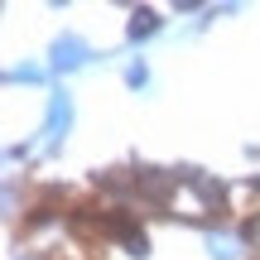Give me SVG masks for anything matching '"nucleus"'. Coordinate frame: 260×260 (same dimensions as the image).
<instances>
[{
    "label": "nucleus",
    "instance_id": "7ed1b4c3",
    "mask_svg": "<svg viewBox=\"0 0 260 260\" xmlns=\"http://www.w3.org/2000/svg\"><path fill=\"white\" fill-rule=\"evenodd\" d=\"M154 29H159V15H154V10H135V15H130V39H135V44H140V39H149Z\"/></svg>",
    "mask_w": 260,
    "mask_h": 260
},
{
    "label": "nucleus",
    "instance_id": "20e7f679",
    "mask_svg": "<svg viewBox=\"0 0 260 260\" xmlns=\"http://www.w3.org/2000/svg\"><path fill=\"white\" fill-rule=\"evenodd\" d=\"M212 255L217 260H236V241H232V236H222V241L212 236Z\"/></svg>",
    "mask_w": 260,
    "mask_h": 260
},
{
    "label": "nucleus",
    "instance_id": "423d86ee",
    "mask_svg": "<svg viewBox=\"0 0 260 260\" xmlns=\"http://www.w3.org/2000/svg\"><path fill=\"white\" fill-rule=\"evenodd\" d=\"M125 77H130V87H145V82H149V68H145V63H130Z\"/></svg>",
    "mask_w": 260,
    "mask_h": 260
},
{
    "label": "nucleus",
    "instance_id": "f257e3e1",
    "mask_svg": "<svg viewBox=\"0 0 260 260\" xmlns=\"http://www.w3.org/2000/svg\"><path fill=\"white\" fill-rule=\"evenodd\" d=\"M82 63H87V44L73 39V34H63L53 44V68H58V73H73V68H82Z\"/></svg>",
    "mask_w": 260,
    "mask_h": 260
},
{
    "label": "nucleus",
    "instance_id": "39448f33",
    "mask_svg": "<svg viewBox=\"0 0 260 260\" xmlns=\"http://www.w3.org/2000/svg\"><path fill=\"white\" fill-rule=\"evenodd\" d=\"M10 82H44V73H39V68H15Z\"/></svg>",
    "mask_w": 260,
    "mask_h": 260
},
{
    "label": "nucleus",
    "instance_id": "f03ea898",
    "mask_svg": "<svg viewBox=\"0 0 260 260\" xmlns=\"http://www.w3.org/2000/svg\"><path fill=\"white\" fill-rule=\"evenodd\" d=\"M68 125H73V102H68V92H58L48 102V135H53V145H58V130L68 135Z\"/></svg>",
    "mask_w": 260,
    "mask_h": 260
}]
</instances>
